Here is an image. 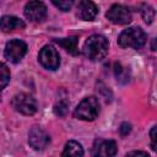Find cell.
<instances>
[{"instance_id": "6da1fadb", "label": "cell", "mask_w": 157, "mask_h": 157, "mask_svg": "<svg viewBox=\"0 0 157 157\" xmlns=\"http://www.w3.org/2000/svg\"><path fill=\"white\" fill-rule=\"evenodd\" d=\"M108 50H109V42L105 37L101 34H92L86 39L83 45V54L93 61L102 60L103 58H105Z\"/></svg>"}, {"instance_id": "7a4b0ae2", "label": "cell", "mask_w": 157, "mask_h": 157, "mask_svg": "<svg viewBox=\"0 0 157 157\" xmlns=\"http://www.w3.org/2000/svg\"><path fill=\"white\" fill-rule=\"evenodd\" d=\"M147 36L140 27H129L124 29L118 37V44L121 48L140 49L146 44Z\"/></svg>"}, {"instance_id": "3957f363", "label": "cell", "mask_w": 157, "mask_h": 157, "mask_svg": "<svg viewBox=\"0 0 157 157\" xmlns=\"http://www.w3.org/2000/svg\"><path fill=\"white\" fill-rule=\"evenodd\" d=\"M99 114V102L94 96L85 97L74 112V117L80 120L92 121Z\"/></svg>"}, {"instance_id": "277c9868", "label": "cell", "mask_w": 157, "mask_h": 157, "mask_svg": "<svg viewBox=\"0 0 157 157\" xmlns=\"http://www.w3.org/2000/svg\"><path fill=\"white\" fill-rule=\"evenodd\" d=\"M12 107L23 115H33L37 112V101L29 93H17L12 98Z\"/></svg>"}, {"instance_id": "5b68a950", "label": "cell", "mask_w": 157, "mask_h": 157, "mask_svg": "<svg viewBox=\"0 0 157 157\" xmlns=\"http://www.w3.org/2000/svg\"><path fill=\"white\" fill-rule=\"evenodd\" d=\"M26 53H27V44L21 39L9 40L6 43L5 50H4L5 58L13 64L20 63L22 60V58L26 55Z\"/></svg>"}, {"instance_id": "8992f818", "label": "cell", "mask_w": 157, "mask_h": 157, "mask_svg": "<svg viewBox=\"0 0 157 157\" xmlns=\"http://www.w3.org/2000/svg\"><path fill=\"white\" fill-rule=\"evenodd\" d=\"M118 152V146L114 140L97 139L94 140L91 153L92 157H114Z\"/></svg>"}, {"instance_id": "52a82bcc", "label": "cell", "mask_w": 157, "mask_h": 157, "mask_svg": "<svg viewBox=\"0 0 157 157\" xmlns=\"http://www.w3.org/2000/svg\"><path fill=\"white\" fill-rule=\"evenodd\" d=\"M105 17L115 25H128L131 22L132 16L129 10V7L120 5V4H114L109 7V10L105 13Z\"/></svg>"}, {"instance_id": "ba28073f", "label": "cell", "mask_w": 157, "mask_h": 157, "mask_svg": "<svg viewBox=\"0 0 157 157\" xmlns=\"http://www.w3.org/2000/svg\"><path fill=\"white\" fill-rule=\"evenodd\" d=\"M39 63L48 70H56L60 65V55L52 45H45L40 49L38 55Z\"/></svg>"}, {"instance_id": "9c48e42d", "label": "cell", "mask_w": 157, "mask_h": 157, "mask_svg": "<svg viewBox=\"0 0 157 157\" xmlns=\"http://www.w3.org/2000/svg\"><path fill=\"white\" fill-rule=\"evenodd\" d=\"M25 16L32 22H42L47 17V6L42 1H28L25 5Z\"/></svg>"}, {"instance_id": "30bf717a", "label": "cell", "mask_w": 157, "mask_h": 157, "mask_svg": "<svg viewBox=\"0 0 157 157\" xmlns=\"http://www.w3.org/2000/svg\"><path fill=\"white\" fill-rule=\"evenodd\" d=\"M28 144L34 150L40 151V150H44L50 144V137L42 128L34 126L31 129L28 134Z\"/></svg>"}, {"instance_id": "8fae6325", "label": "cell", "mask_w": 157, "mask_h": 157, "mask_svg": "<svg viewBox=\"0 0 157 157\" xmlns=\"http://www.w3.org/2000/svg\"><path fill=\"white\" fill-rule=\"evenodd\" d=\"M98 13V7L94 2L82 0L77 5V16L83 21H92Z\"/></svg>"}, {"instance_id": "7c38bea8", "label": "cell", "mask_w": 157, "mask_h": 157, "mask_svg": "<svg viewBox=\"0 0 157 157\" xmlns=\"http://www.w3.org/2000/svg\"><path fill=\"white\" fill-rule=\"evenodd\" d=\"M25 27H26L25 22L16 16L5 15L0 18V29L4 32H12L15 29H23Z\"/></svg>"}, {"instance_id": "4fadbf2b", "label": "cell", "mask_w": 157, "mask_h": 157, "mask_svg": "<svg viewBox=\"0 0 157 157\" xmlns=\"http://www.w3.org/2000/svg\"><path fill=\"white\" fill-rule=\"evenodd\" d=\"M55 43H58L60 47H63L66 52H69L72 55H77L78 52V38L77 37H69V38H60L55 39Z\"/></svg>"}, {"instance_id": "5bb4252c", "label": "cell", "mask_w": 157, "mask_h": 157, "mask_svg": "<svg viewBox=\"0 0 157 157\" xmlns=\"http://www.w3.org/2000/svg\"><path fill=\"white\" fill-rule=\"evenodd\" d=\"M61 157H83V148L81 144H78L75 140L67 141L65 144Z\"/></svg>"}, {"instance_id": "9a60e30c", "label": "cell", "mask_w": 157, "mask_h": 157, "mask_svg": "<svg viewBox=\"0 0 157 157\" xmlns=\"http://www.w3.org/2000/svg\"><path fill=\"white\" fill-rule=\"evenodd\" d=\"M10 81V70L6 64L0 61V91L7 86Z\"/></svg>"}, {"instance_id": "2e32d148", "label": "cell", "mask_w": 157, "mask_h": 157, "mask_svg": "<svg viewBox=\"0 0 157 157\" xmlns=\"http://www.w3.org/2000/svg\"><path fill=\"white\" fill-rule=\"evenodd\" d=\"M141 15H142V18L145 20L146 23H151L152 20L155 18V10L150 6V5H142V9H141Z\"/></svg>"}, {"instance_id": "e0dca14e", "label": "cell", "mask_w": 157, "mask_h": 157, "mask_svg": "<svg viewBox=\"0 0 157 157\" xmlns=\"http://www.w3.org/2000/svg\"><path fill=\"white\" fill-rule=\"evenodd\" d=\"M67 107H69V103H67L66 101L61 99V101H59V102L54 105V112H55L56 115L63 117V115L66 114V112H67Z\"/></svg>"}, {"instance_id": "ac0fdd59", "label": "cell", "mask_w": 157, "mask_h": 157, "mask_svg": "<svg viewBox=\"0 0 157 157\" xmlns=\"http://www.w3.org/2000/svg\"><path fill=\"white\" fill-rule=\"evenodd\" d=\"M72 1L71 0H69V1H53V5L54 6H56L59 10H61V11H69L70 9H71V6H72Z\"/></svg>"}, {"instance_id": "d6986e66", "label": "cell", "mask_w": 157, "mask_h": 157, "mask_svg": "<svg viewBox=\"0 0 157 157\" xmlns=\"http://www.w3.org/2000/svg\"><path fill=\"white\" fill-rule=\"evenodd\" d=\"M119 131H120V135L121 136H126L130 131H131V125L129 123H123L119 128Z\"/></svg>"}, {"instance_id": "ffe728a7", "label": "cell", "mask_w": 157, "mask_h": 157, "mask_svg": "<svg viewBox=\"0 0 157 157\" xmlns=\"http://www.w3.org/2000/svg\"><path fill=\"white\" fill-rule=\"evenodd\" d=\"M125 157H150V155L145 151H131Z\"/></svg>"}, {"instance_id": "44dd1931", "label": "cell", "mask_w": 157, "mask_h": 157, "mask_svg": "<svg viewBox=\"0 0 157 157\" xmlns=\"http://www.w3.org/2000/svg\"><path fill=\"white\" fill-rule=\"evenodd\" d=\"M156 130H157V128L156 126H153L152 129H151V131H150V136H151V147H152V150L155 151L156 150V141H157V139H156Z\"/></svg>"}, {"instance_id": "7402d4cb", "label": "cell", "mask_w": 157, "mask_h": 157, "mask_svg": "<svg viewBox=\"0 0 157 157\" xmlns=\"http://www.w3.org/2000/svg\"><path fill=\"white\" fill-rule=\"evenodd\" d=\"M0 102H1V91H0Z\"/></svg>"}]
</instances>
